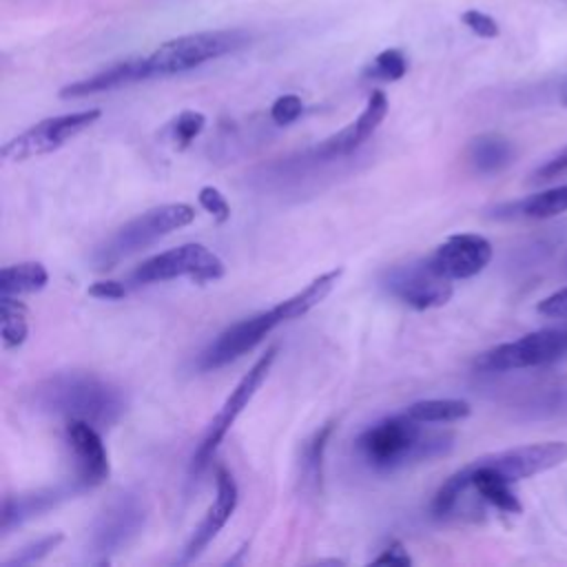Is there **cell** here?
<instances>
[{
  "label": "cell",
  "instance_id": "cell-8",
  "mask_svg": "<svg viewBox=\"0 0 567 567\" xmlns=\"http://www.w3.org/2000/svg\"><path fill=\"white\" fill-rule=\"evenodd\" d=\"M381 286L388 295L414 310H430L445 306L454 292L452 279L439 275L427 257L410 259L388 268L381 277Z\"/></svg>",
  "mask_w": 567,
  "mask_h": 567
},
{
  "label": "cell",
  "instance_id": "cell-15",
  "mask_svg": "<svg viewBox=\"0 0 567 567\" xmlns=\"http://www.w3.org/2000/svg\"><path fill=\"white\" fill-rule=\"evenodd\" d=\"M385 115H388V97L383 91H374L368 97L365 109L361 111V115L354 122H350L339 133L330 135L328 140H323L321 144H317L312 148L315 157L317 159H334V157L350 155L352 151H357L363 142H368L372 137V133L379 128V124L383 122Z\"/></svg>",
  "mask_w": 567,
  "mask_h": 567
},
{
  "label": "cell",
  "instance_id": "cell-25",
  "mask_svg": "<svg viewBox=\"0 0 567 567\" xmlns=\"http://www.w3.org/2000/svg\"><path fill=\"white\" fill-rule=\"evenodd\" d=\"M405 73H408V60H405L403 51H399V49H385V51H381V53L370 62V66L365 69V75H368V78L385 80V82L401 80Z\"/></svg>",
  "mask_w": 567,
  "mask_h": 567
},
{
  "label": "cell",
  "instance_id": "cell-21",
  "mask_svg": "<svg viewBox=\"0 0 567 567\" xmlns=\"http://www.w3.org/2000/svg\"><path fill=\"white\" fill-rule=\"evenodd\" d=\"M49 272L40 261H22L4 266L0 272V295H31L47 286Z\"/></svg>",
  "mask_w": 567,
  "mask_h": 567
},
{
  "label": "cell",
  "instance_id": "cell-34",
  "mask_svg": "<svg viewBox=\"0 0 567 567\" xmlns=\"http://www.w3.org/2000/svg\"><path fill=\"white\" fill-rule=\"evenodd\" d=\"M560 173H567V148H563L554 159H549L547 164H543L536 173H534V177L536 179H551V177H556V175H560Z\"/></svg>",
  "mask_w": 567,
  "mask_h": 567
},
{
  "label": "cell",
  "instance_id": "cell-27",
  "mask_svg": "<svg viewBox=\"0 0 567 567\" xmlns=\"http://www.w3.org/2000/svg\"><path fill=\"white\" fill-rule=\"evenodd\" d=\"M204 124H206V117L199 111H184L173 122V140L177 142L179 148H184L204 131Z\"/></svg>",
  "mask_w": 567,
  "mask_h": 567
},
{
  "label": "cell",
  "instance_id": "cell-10",
  "mask_svg": "<svg viewBox=\"0 0 567 567\" xmlns=\"http://www.w3.org/2000/svg\"><path fill=\"white\" fill-rule=\"evenodd\" d=\"M97 117H100L97 109L47 117L33 124L29 131L20 133L18 137L9 140L2 146V157L9 162H24L31 157L53 153L60 146H64L69 140H73L78 133L89 128Z\"/></svg>",
  "mask_w": 567,
  "mask_h": 567
},
{
  "label": "cell",
  "instance_id": "cell-7",
  "mask_svg": "<svg viewBox=\"0 0 567 567\" xmlns=\"http://www.w3.org/2000/svg\"><path fill=\"white\" fill-rule=\"evenodd\" d=\"M277 357V346L268 348L255 363L252 368L239 379V383L233 388V392L226 396V401L221 403L219 412L213 416L202 443L197 445L195 454H193V474H199L208 461L213 458V452L217 450V445L224 441L226 432L233 427V423L237 421V416L244 412V408L252 401V396L257 394V390L261 388V383L266 381L272 363Z\"/></svg>",
  "mask_w": 567,
  "mask_h": 567
},
{
  "label": "cell",
  "instance_id": "cell-26",
  "mask_svg": "<svg viewBox=\"0 0 567 567\" xmlns=\"http://www.w3.org/2000/svg\"><path fill=\"white\" fill-rule=\"evenodd\" d=\"M62 538H64V536H62L60 532H55V534H47V536H42V538H38V540H31V543H27L24 547H20L11 558H7L4 565H7V567L33 565V563L42 560L44 556H49V554L62 543Z\"/></svg>",
  "mask_w": 567,
  "mask_h": 567
},
{
  "label": "cell",
  "instance_id": "cell-18",
  "mask_svg": "<svg viewBox=\"0 0 567 567\" xmlns=\"http://www.w3.org/2000/svg\"><path fill=\"white\" fill-rule=\"evenodd\" d=\"M140 80H148V71H146V60L144 58H131V60H122L91 78L78 80L69 86H64L60 91L62 97H84V95H93V93H102V91H111L124 84H133Z\"/></svg>",
  "mask_w": 567,
  "mask_h": 567
},
{
  "label": "cell",
  "instance_id": "cell-2",
  "mask_svg": "<svg viewBox=\"0 0 567 567\" xmlns=\"http://www.w3.org/2000/svg\"><path fill=\"white\" fill-rule=\"evenodd\" d=\"M354 445L370 467L388 472L408 463H421L447 454L454 445V434L425 432L421 421L405 412L388 416L363 430Z\"/></svg>",
  "mask_w": 567,
  "mask_h": 567
},
{
  "label": "cell",
  "instance_id": "cell-5",
  "mask_svg": "<svg viewBox=\"0 0 567 567\" xmlns=\"http://www.w3.org/2000/svg\"><path fill=\"white\" fill-rule=\"evenodd\" d=\"M563 357H567V328H543L478 354L474 368L481 372H509L549 365Z\"/></svg>",
  "mask_w": 567,
  "mask_h": 567
},
{
  "label": "cell",
  "instance_id": "cell-17",
  "mask_svg": "<svg viewBox=\"0 0 567 567\" xmlns=\"http://www.w3.org/2000/svg\"><path fill=\"white\" fill-rule=\"evenodd\" d=\"M80 485L73 481L69 485H55V487H42L31 489L13 496H4L2 501V514H0V529L2 534H11V529L24 525L31 518H38L47 514L49 509L58 507L62 501L80 494Z\"/></svg>",
  "mask_w": 567,
  "mask_h": 567
},
{
  "label": "cell",
  "instance_id": "cell-20",
  "mask_svg": "<svg viewBox=\"0 0 567 567\" xmlns=\"http://www.w3.org/2000/svg\"><path fill=\"white\" fill-rule=\"evenodd\" d=\"M467 159L478 175L501 173L514 159V146L507 137L496 133L478 135L467 146Z\"/></svg>",
  "mask_w": 567,
  "mask_h": 567
},
{
  "label": "cell",
  "instance_id": "cell-1",
  "mask_svg": "<svg viewBox=\"0 0 567 567\" xmlns=\"http://www.w3.org/2000/svg\"><path fill=\"white\" fill-rule=\"evenodd\" d=\"M31 405L40 412L80 419L97 430H106L124 414V396L109 381L91 372H55L38 381L31 390Z\"/></svg>",
  "mask_w": 567,
  "mask_h": 567
},
{
  "label": "cell",
  "instance_id": "cell-23",
  "mask_svg": "<svg viewBox=\"0 0 567 567\" xmlns=\"http://www.w3.org/2000/svg\"><path fill=\"white\" fill-rule=\"evenodd\" d=\"M0 330H2V346L13 350L24 343L29 334L27 323V308L11 295H0Z\"/></svg>",
  "mask_w": 567,
  "mask_h": 567
},
{
  "label": "cell",
  "instance_id": "cell-28",
  "mask_svg": "<svg viewBox=\"0 0 567 567\" xmlns=\"http://www.w3.org/2000/svg\"><path fill=\"white\" fill-rule=\"evenodd\" d=\"M301 113H303V102L295 93H286V95L277 97L270 106V117L279 126H286V124L295 122Z\"/></svg>",
  "mask_w": 567,
  "mask_h": 567
},
{
  "label": "cell",
  "instance_id": "cell-30",
  "mask_svg": "<svg viewBox=\"0 0 567 567\" xmlns=\"http://www.w3.org/2000/svg\"><path fill=\"white\" fill-rule=\"evenodd\" d=\"M463 24L476 33L478 38H496L498 35V24L492 16L478 11V9H467L463 16H461Z\"/></svg>",
  "mask_w": 567,
  "mask_h": 567
},
{
  "label": "cell",
  "instance_id": "cell-24",
  "mask_svg": "<svg viewBox=\"0 0 567 567\" xmlns=\"http://www.w3.org/2000/svg\"><path fill=\"white\" fill-rule=\"evenodd\" d=\"M330 434H332V423H326L321 430L312 434V439L303 447V474H306V481H310L312 485L321 483L323 454H326Z\"/></svg>",
  "mask_w": 567,
  "mask_h": 567
},
{
  "label": "cell",
  "instance_id": "cell-29",
  "mask_svg": "<svg viewBox=\"0 0 567 567\" xmlns=\"http://www.w3.org/2000/svg\"><path fill=\"white\" fill-rule=\"evenodd\" d=\"M197 199H199V206H202L206 213H210L217 221H226V219L230 217V206H228L226 197H224L215 186H204V188H199Z\"/></svg>",
  "mask_w": 567,
  "mask_h": 567
},
{
  "label": "cell",
  "instance_id": "cell-11",
  "mask_svg": "<svg viewBox=\"0 0 567 567\" xmlns=\"http://www.w3.org/2000/svg\"><path fill=\"white\" fill-rule=\"evenodd\" d=\"M144 520V501L133 492L117 494L111 503H106L91 527V549L102 556L122 551L142 532Z\"/></svg>",
  "mask_w": 567,
  "mask_h": 567
},
{
  "label": "cell",
  "instance_id": "cell-16",
  "mask_svg": "<svg viewBox=\"0 0 567 567\" xmlns=\"http://www.w3.org/2000/svg\"><path fill=\"white\" fill-rule=\"evenodd\" d=\"M215 481H217L215 501L208 507V512L202 518V523L195 527L190 540L186 543V547H184V563L197 558L210 545V540L221 532V527L228 523V518L233 516V512L237 507L239 492H237V483H235L233 474L226 467H217Z\"/></svg>",
  "mask_w": 567,
  "mask_h": 567
},
{
  "label": "cell",
  "instance_id": "cell-35",
  "mask_svg": "<svg viewBox=\"0 0 567 567\" xmlns=\"http://www.w3.org/2000/svg\"><path fill=\"white\" fill-rule=\"evenodd\" d=\"M563 102H565V104H567V82H565V84H563Z\"/></svg>",
  "mask_w": 567,
  "mask_h": 567
},
{
  "label": "cell",
  "instance_id": "cell-3",
  "mask_svg": "<svg viewBox=\"0 0 567 567\" xmlns=\"http://www.w3.org/2000/svg\"><path fill=\"white\" fill-rule=\"evenodd\" d=\"M195 219V210L188 204H162L155 206L135 219L120 226L111 237H106L91 255L95 268L109 270L115 268L128 255L155 244L168 233L188 226Z\"/></svg>",
  "mask_w": 567,
  "mask_h": 567
},
{
  "label": "cell",
  "instance_id": "cell-6",
  "mask_svg": "<svg viewBox=\"0 0 567 567\" xmlns=\"http://www.w3.org/2000/svg\"><path fill=\"white\" fill-rule=\"evenodd\" d=\"M224 275V261L202 244H182L177 248L164 250L155 257H148L131 272L133 286L171 281L188 277L193 281H215Z\"/></svg>",
  "mask_w": 567,
  "mask_h": 567
},
{
  "label": "cell",
  "instance_id": "cell-12",
  "mask_svg": "<svg viewBox=\"0 0 567 567\" xmlns=\"http://www.w3.org/2000/svg\"><path fill=\"white\" fill-rule=\"evenodd\" d=\"M430 266L447 279H470L492 261V244L483 235L461 233L447 237L427 257Z\"/></svg>",
  "mask_w": 567,
  "mask_h": 567
},
{
  "label": "cell",
  "instance_id": "cell-32",
  "mask_svg": "<svg viewBox=\"0 0 567 567\" xmlns=\"http://www.w3.org/2000/svg\"><path fill=\"white\" fill-rule=\"evenodd\" d=\"M89 295L95 299H122L126 295V286L115 279H104V281H95L89 288Z\"/></svg>",
  "mask_w": 567,
  "mask_h": 567
},
{
  "label": "cell",
  "instance_id": "cell-4",
  "mask_svg": "<svg viewBox=\"0 0 567 567\" xmlns=\"http://www.w3.org/2000/svg\"><path fill=\"white\" fill-rule=\"evenodd\" d=\"M250 35L241 29H215L197 31L173 38L159 44L151 55H146L148 78H166L197 69L210 60H219L228 53L244 49Z\"/></svg>",
  "mask_w": 567,
  "mask_h": 567
},
{
  "label": "cell",
  "instance_id": "cell-22",
  "mask_svg": "<svg viewBox=\"0 0 567 567\" xmlns=\"http://www.w3.org/2000/svg\"><path fill=\"white\" fill-rule=\"evenodd\" d=\"M472 408L463 399H425L408 408V414L421 423H452L470 416Z\"/></svg>",
  "mask_w": 567,
  "mask_h": 567
},
{
  "label": "cell",
  "instance_id": "cell-13",
  "mask_svg": "<svg viewBox=\"0 0 567 567\" xmlns=\"http://www.w3.org/2000/svg\"><path fill=\"white\" fill-rule=\"evenodd\" d=\"M487 465H492L496 472H501L507 481L516 483L520 478L536 476L540 472H547L551 467H558L567 461V443L565 441H545V443H532L520 445L503 452H494L483 456Z\"/></svg>",
  "mask_w": 567,
  "mask_h": 567
},
{
  "label": "cell",
  "instance_id": "cell-31",
  "mask_svg": "<svg viewBox=\"0 0 567 567\" xmlns=\"http://www.w3.org/2000/svg\"><path fill=\"white\" fill-rule=\"evenodd\" d=\"M540 315L545 317H558V319H567V288H560L556 292H551L549 297H545L538 308Z\"/></svg>",
  "mask_w": 567,
  "mask_h": 567
},
{
  "label": "cell",
  "instance_id": "cell-14",
  "mask_svg": "<svg viewBox=\"0 0 567 567\" xmlns=\"http://www.w3.org/2000/svg\"><path fill=\"white\" fill-rule=\"evenodd\" d=\"M66 441L75 458V483L82 492L97 487L109 476V456L100 436V430L86 421H66Z\"/></svg>",
  "mask_w": 567,
  "mask_h": 567
},
{
  "label": "cell",
  "instance_id": "cell-33",
  "mask_svg": "<svg viewBox=\"0 0 567 567\" xmlns=\"http://www.w3.org/2000/svg\"><path fill=\"white\" fill-rule=\"evenodd\" d=\"M377 565H410L412 558L408 554V549L401 545V543H392L390 547H385L377 558H374Z\"/></svg>",
  "mask_w": 567,
  "mask_h": 567
},
{
  "label": "cell",
  "instance_id": "cell-9",
  "mask_svg": "<svg viewBox=\"0 0 567 567\" xmlns=\"http://www.w3.org/2000/svg\"><path fill=\"white\" fill-rule=\"evenodd\" d=\"M292 310L288 306V301H279L277 306H272L270 310L257 312L248 319H241L233 326H228L199 357V370H215L221 368L235 359H239L241 354L250 352L257 343H261V339L277 328L279 323L292 321Z\"/></svg>",
  "mask_w": 567,
  "mask_h": 567
},
{
  "label": "cell",
  "instance_id": "cell-19",
  "mask_svg": "<svg viewBox=\"0 0 567 567\" xmlns=\"http://www.w3.org/2000/svg\"><path fill=\"white\" fill-rule=\"evenodd\" d=\"M565 210H567V184L543 190V193H536V195H529V197L512 202V204H505V206L496 208L494 215L505 217V219H512V217L547 219V217L560 215Z\"/></svg>",
  "mask_w": 567,
  "mask_h": 567
}]
</instances>
